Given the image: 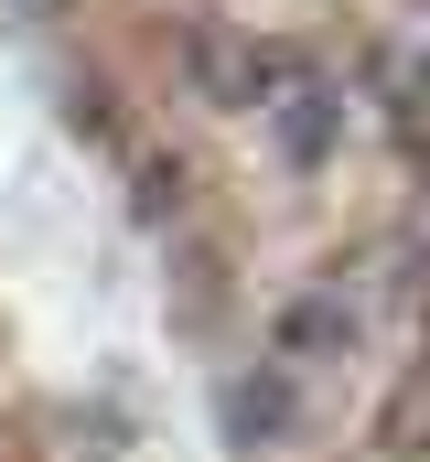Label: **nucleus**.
Masks as SVG:
<instances>
[{
	"mask_svg": "<svg viewBox=\"0 0 430 462\" xmlns=\"http://www.w3.org/2000/svg\"><path fill=\"white\" fill-rule=\"evenodd\" d=\"M248 118H258V140H269V162H280V172H322V162L344 151V129H355V97H344L333 76L280 65V87H269Z\"/></svg>",
	"mask_w": 430,
	"mask_h": 462,
	"instance_id": "obj_1",
	"label": "nucleus"
},
{
	"mask_svg": "<svg viewBox=\"0 0 430 462\" xmlns=\"http://www.w3.org/2000/svg\"><path fill=\"white\" fill-rule=\"evenodd\" d=\"M215 430L237 441V452H291L302 430H313V398H302V376L291 365H237L226 387H215Z\"/></svg>",
	"mask_w": 430,
	"mask_h": 462,
	"instance_id": "obj_2",
	"label": "nucleus"
},
{
	"mask_svg": "<svg viewBox=\"0 0 430 462\" xmlns=\"http://www.w3.org/2000/svg\"><path fill=\"white\" fill-rule=\"evenodd\" d=\"M366 334V301L344 291V280H313V291H291L280 312H269V365H291V376H313V365H344Z\"/></svg>",
	"mask_w": 430,
	"mask_h": 462,
	"instance_id": "obj_3",
	"label": "nucleus"
},
{
	"mask_svg": "<svg viewBox=\"0 0 430 462\" xmlns=\"http://www.w3.org/2000/svg\"><path fill=\"white\" fill-rule=\"evenodd\" d=\"M183 76H194V97L226 118H248L269 87H280V54L258 43V32H226V22H194L183 32Z\"/></svg>",
	"mask_w": 430,
	"mask_h": 462,
	"instance_id": "obj_4",
	"label": "nucleus"
},
{
	"mask_svg": "<svg viewBox=\"0 0 430 462\" xmlns=\"http://www.w3.org/2000/svg\"><path fill=\"white\" fill-rule=\"evenodd\" d=\"M43 11H54V0H22V22H43Z\"/></svg>",
	"mask_w": 430,
	"mask_h": 462,
	"instance_id": "obj_5",
	"label": "nucleus"
},
{
	"mask_svg": "<svg viewBox=\"0 0 430 462\" xmlns=\"http://www.w3.org/2000/svg\"><path fill=\"white\" fill-rule=\"evenodd\" d=\"M420 97H430V54H420Z\"/></svg>",
	"mask_w": 430,
	"mask_h": 462,
	"instance_id": "obj_6",
	"label": "nucleus"
}]
</instances>
